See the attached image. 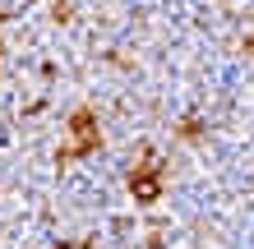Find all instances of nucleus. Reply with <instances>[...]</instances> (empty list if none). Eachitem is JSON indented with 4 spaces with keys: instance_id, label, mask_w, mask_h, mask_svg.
Returning <instances> with one entry per match:
<instances>
[{
    "instance_id": "1",
    "label": "nucleus",
    "mask_w": 254,
    "mask_h": 249,
    "mask_svg": "<svg viewBox=\"0 0 254 249\" xmlns=\"http://www.w3.org/2000/svg\"><path fill=\"white\" fill-rule=\"evenodd\" d=\"M93 120H88V115H74V143H69V148H65V157H74V152H88V148H93Z\"/></svg>"
},
{
    "instance_id": "2",
    "label": "nucleus",
    "mask_w": 254,
    "mask_h": 249,
    "mask_svg": "<svg viewBox=\"0 0 254 249\" xmlns=\"http://www.w3.org/2000/svg\"><path fill=\"white\" fill-rule=\"evenodd\" d=\"M134 194H139V199L148 203V199L157 194V180H153V175H139V180H134Z\"/></svg>"
}]
</instances>
